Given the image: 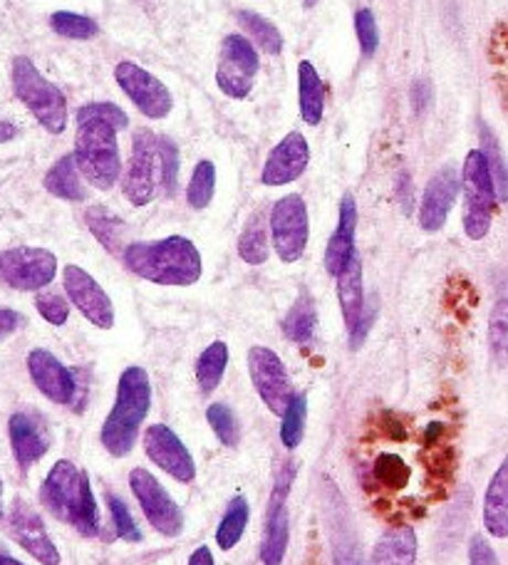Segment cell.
Segmentation results:
<instances>
[{"label": "cell", "instance_id": "obj_1", "mask_svg": "<svg viewBox=\"0 0 508 565\" xmlns=\"http://www.w3.org/2000/svg\"><path fill=\"white\" fill-rule=\"evenodd\" d=\"M131 274L157 286H194L201 278V254L187 236H167L149 244H129L121 254Z\"/></svg>", "mask_w": 508, "mask_h": 565}, {"label": "cell", "instance_id": "obj_51", "mask_svg": "<svg viewBox=\"0 0 508 565\" xmlns=\"http://www.w3.org/2000/svg\"><path fill=\"white\" fill-rule=\"evenodd\" d=\"M189 565H216V563H213V553L209 546H199L194 553H191Z\"/></svg>", "mask_w": 508, "mask_h": 565}, {"label": "cell", "instance_id": "obj_5", "mask_svg": "<svg viewBox=\"0 0 508 565\" xmlns=\"http://www.w3.org/2000/svg\"><path fill=\"white\" fill-rule=\"evenodd\" d=\"M13 93L50 135L65 132L67 99L63 89L50 83L30 57L20 55L13 60Z\"/></svg>", "mask_w": 508, "mask_h": 565}, {"label": "cell", "instance_id": "obj_23", "mask_svg": "<svg viewBox=\"0 0 508 565\" xmlns=\"http://www.w3.org/2000/svg\"><path fill=\"white\" fill-rule=\"evenodd\" d=\"M484 529L494 539H508V457L496 469L486 489Z\"/></svg>", "mask_w": 508, "mask_h": 565}, {"label": "cell", "instance_id": "obj_50", "mask_svg": "<svg viewBox=\"0 0 508 565\" xmlns=\"http://www.w3.org/2000/svg\"><path fill=\"white\" fill-rule=\"evenodd\" d=\"M20 322H23L20 312L10 308H0V342L13 335V332L20 328Z\"/></svg>", "mask_w": 508, "mask_h": 565}, {"label": "cell", "instance_id": "obj_30", "mask_svg": "<svg viewBox=\"0 0 508 565\" xmlns=\"http://www.w3.org/2000/svg\"><path fill=\"white\" fill-rule=\"evenodd\" d=\"M268 224L263 211H256L243 226L241 236H239V256L246 260L248 266H261L266 264L271 256V246H268Z\"/></svg>", "mask_w": 508, "mask_h": 565}, {"label": "cell", "instance_id": "obj_53", "mask_svg": "<svg viewBox=\"0 0 508 565\" xmlns=\"http://www.w3.org/2000/svg\"><path fill=\"white\" fill-rule=\"evenodd\" d=\"M0 565H23V563L15 561V558H10V556H6V553H0Z\"/></svg>", "mask_w": 508, "mask_h": 565}, {"label": "cell", "instance_id": "obj_2", "mask_svg": "<svg viewBox=\"0 0 508 565\" xmlns=\"http://www.w3.org/2000/svg\"><path fill=\"white\" fill-rule=\"evenodd\" d=\"M40 499L55 519L70 523L83 536L93 539L99 533V513L93 487H89L87 473L80 471L73 461L63 459L50 469Z\"/></svg>", "mask_w": 508, "mask_h": 565}, {"label": "cell", "instance_id": "obj_40", "mask_svg": "<svg viewBox=\"0 0 508 565\" xmlns=\"http://www.w3.org/2000/svg\"><path fill=\"white\" fill-rule=\"evenodd\" d=\"M305 417H308V399L305 395H296L283 415V427H281V439L283 447L296 449L303 441V431H305Z\"/></svg>", "mask_w": 508, "mask_h": 565}, {"label": "cell", "instance_id": "obj_36", "mask_svg": "<svg viewBox=\"0 0 508 565\" xmlns=\"http://www.w3.org/2000/svg\"><path fill=\"white\" fill-rule=\"evenodd\" d=\"M50 28H53L60 38L67 40H93L99 33L97 20L80 13H70V10H57V13L50 15Z\"/></svg>", "mask_w": 508, "mask_h": 565}, {"label": "cell", "instance_id": "obj_44", "mask_svg": "<svg viewBox=\"0 0 508 565\" xmlns=\"http://www.w3.org/2000/svg\"><path fill=\"white\" fill-rule=\"evenodd\" d=\"M109 503V513H112V523H115V533L121 541H129V543H137L141 541V531L137 529L135 519H131L129 509L125 507V501L117 499L115 493H109L107 497Z\"/></svg>", "mask_w": 508, "mask_h": 565}, {"label": "cell", "instance_id": "obj_48", "mask_svg": "<svg viewBox=\"0 0 508 565\" xmlns=\"http://www.w3.org/2000/svg\"><path fill=\"white\" fill-rule=\"evenodd\" d=\"M469 565H501L491 543L484 536H474L469 543Z\"/></svg>", "mask_w": 508, "mask_h": 565}, {"label": "cell", "instance_id": "obj_22", "mask_svg": "<svg viewBox=\"0 0 508 565\" xmlns=\"http://www.w3.org/2000/svg\"><path fill=\"white\" fill-rule=\"evenodd\" d=\"M10 447H13L15 461L23 469H30L35 461H40L50 449V439L43 429V424L33 419L25 412H15L8 422Z\"/></svg>", "mask_w": 508, "mask_h": 565}, {"label": "cell", "instance_id": "obj_28", "mask_svg": "<svg viewBox=\"0 0 508 565\" xmlns=\"http://www.w3.org/2000/svg\"><path fill=\"white\" fill-rule=\"evenodd\" d=\"M338 298L342 308V318L348 330H352L354 322H358L360 312L364 308V290H362V264L358 254L348 264V268L338 276Z\"/></svg>", "mask_w": 508, "mask_h": 565}, {"label": "cell", "instance_id": "obj_45", "mask_svg": "<svg viewBox=\"0 0 508 565\" xmlns=\"http://www.w3.org/2000/svg\"><path fill=\"white\" fill-rule=\"evenodd\" d=\"M35 308L40 316H43L50 326H65L67 318H70V306L67 300L60 296V292H38L35 298Z\"/></svg>", "mask_w": 508, "mask_h": 565}, {"label": "cell", "instance_id": "obj_13", "mask_svg": "<svg viewBox=\"0 0 508 565\" xmlns=\"http://www.w3.org/2000/svg\"><path fill=\"white\" fill-rule=\"evenodd\" d=\"M248 372L251 382L261 399L266 402V407L273 415H286L288 405L296 397V390L290 385L288 370L283 365V360L271 348L256 345L248 350Z\"/></svg>", "mask_w": 508, "mask_h": 565}, {"label": "cell", "instance_id": "obj_12", "mask_svg": "<svg viewBox=\"0 0 508 565\" xmlns=\"http://www.w3.org/2000/svg\"><path fill=\"white\" fill-rule=\"evenodd\" d=\"M129 487L135 493L141 511H145L147 521L159 531L161 536L177 539L184 531V513L177 507V501L169 497L167 489L157 481L155 473L147 469H131L129 471Z\"/></svg>", "mask_w": 508, "mask_h": 565}, {"label": "cell", "instance_id": "obj_39", "mask_svg": "<svg viewBox=\"0 0 508 565\" xmlns=\"http://www.w3.org/2000/svg\"><path fill=\"white\" fill-rule=\"evenodd\" d=\"M372 473H374V479H378L380 487L392 489V491L404 489L412 479V469L406 467L404 459L398 457V454H380V457L374 459Z\"/></svg>", "mask_w": 508, "mask_h": 565}, {"label": "cell", "instance_id": "obj_37", "mask_svg": "<svg viewBox=\"0 0 508 565\" xmlns=\"http://www.w3.org/2000/svg\"><path fill=\"white\" fill-rule=\"evenodd\" d=\"M481 151H484L486 161H489L491 179H494V186H496V196H499V201H508V167L504 161L499 141H496L494 132L484 122H481Z\"/></svg>", "mask_w": 508, "mask_h": 565}, {"label": "cell", "instance_id": "obj_4", "mask_svg": "<svg viewBox=\"0 0 508 565\" xmlns=\"http://www.w3.org/2000/svg\"><path fill=\"white\" fill-rule=\"evenodd\" d=\"M75 161L80 174L99 191H107L117 184L121 159L117 129L102 122L97 117H77L75 137Z\"/></svg>", "mask_w": 508, "mask_h": 565}, {"label": "cell", "instance_id": "obj_31", "mask_svg": "<svg viewBox=\"0 0 508 565\" xmlns=\"http://www.w3.org/2000/svg\"><path fill=\"white\" fill-rule=\"evenodd\" d=\"M226 365H229L226 342L216 340L201 352L199 360H197V382H199L203 395H211V392L221 385Z\"/></svg>", "mask_w": 508, "mask_h": 565}, {"label": "cell", "instance_id": "obj_10", "mask_svg": "<svg viewBox=\"0 0 508 565\" xmlns=\"http://www.w3.org/2000/svg\"><path fill=\"white\" fill-rule=\"evenodd\" d=\"M57 276V256L47 248L0 250V280L15 290H43Z\"/></svg>", "mask_w": 508, "mask_h": 565}, {"label": "cell", "instance_id": "obj_6", "mask_svg": "<svg viewBox=\"0 0 508 565\" xmlns=\"http://www.w3.org/2000/svg\"><path fill=\"white\" fill-rule=\"evenodd\" d=\"M462 194H464V231L472 241H481L489 236L494 206H496V186L491 179L489 161L481 149H472L464 159L462 171Z\"/></svg>", "mask_w": 508, "mask_h": 565}, {"label": "cell", "instance_id": "obj_26", "mask_svg": "<svg viewBox=\"0 0 508 565\" xmlns=\"http://www.w3.org/2000/svg\"><path fill=\"white\" fill-rule=\"evenodd\" d=\"M85 224L93 231V236L99 241L102 248L109 254H125V238H127V224L117 214H112L107 206H89L85 211Z\"/></svg>", "mask_w": 508, "mask_h": 565}, {"label": "cell", "instance_id": "obj_42", "mask_svg": "<svg viewBox=\"0 0 508 565\" xmlns=\"http://www.w3.org/2000/svg\"><path fill=\"white\" fill-rule=\"evenodd\" d=\"M207 419L211 424L213 434L221 439L223 447H236L239 424H236V417H233V412L226 405H211L207 409Z\"/></svg>", "mask_w": 508, "mask_h": 565}, {"label": "cell", "instance_id": "obj_19", "mask_svg": "<svg viewBox=\"0 0 508 565\" xmlns=\"http://www.w3.org/2000/svg\"><path fill=\"white\" fill-rule=\"evenodd\" d=\"M462 189V179L456 177L454 167H442L436 174L430 179V184L424 189L422 196V206H420V226L424 231H434L444 228L446 218L452 214V206L456 196H459Z\"/></svg>", "mask_w": 508, "mask_h": 565}, {"label": "cell", "instance_id": "obj_16", "mask_svg": "<svg viewBox=\"0 0 508 565\" xmlns=\"http://www.w3.org/2000/svg\"><path fill=\"white\" fill-rule=\"evenodd\" d=\"M145 451L161 471H167L177 481L191 483L197 479L194 457L167 424H151L145 431Z\"/></svg>", "mask_w": 508, "mask_h": 565}, {"label": "cell", "instance_id": "obj_41", "mask_svg": "<svg viewBox=\"0 0 508 565\" xmlns=\"http://www.w3.org/2000/svg\"><path fill=\"white\" fill-rule=\"evenodd\" d=\"M157 147L161 164V186H165L167 196H174L179 184V149L169 137H157Z\"/></svg>", "mask_w": 508, "mask_h": 565}, {"label": "cell", "instance_id": "obj_20", "mask_svg": "<svg viewBox=\"0 0 508 565\" xmlns=\"http://www.w3.org/2000/svg\"><path fill=\"white\" fill-rule=\"evenodd\" d=\"M10 531H13V539L35 561H40L43 565H60L57 546L53 543V539L47 536L43 519H40L28 503L15 501L13 511H10Z\"/></svg>", "mask_w": 508, "mask_h": 565}, {"label": "cell", "instance_id": "obj_14", "mask_svg": "<svg viewBox=\"0 0 508 565\" xmlns=\"http://www.w3.org/2000/svg\"><path fill=\"white\" fill-rule=\"evenodd\" d=\"M115 79L121 93L131 99V105L145 117L165 119L174 109V97H171L169 87L159 77L151 75L149 70L129 63V60L115 67Z\"/></svg>", "mask_w": 508, "mask_h": 565}, {"label": "cell", "instance_id": "obj_21", "mask_svg": "<svg viewBox=\"0 0 508 565\" xmlns=\"http://www.w3.org/2000/svg\"><path fill=\"white\" fill-rule=\"evenodd\" d=\"M354 231H358V204H354L352 194H345L340 201L338 228L325 248V270L332 278H338L354 258Z\"/></svg>", "mask_w": 508, "mask_h": 565}, {"label": "cell", "instance_id": "obj_8", "mask_svg": "<svg viewBox=\"0 0 508 565\" xmlns=\"http://www.w3.org/2000/svg\"><path fill=\"white\" fill-rule=\"evenodd\" d=\"M293 479H296V467L286 461L276 473V483H273L268 511H266V526H263L261 539V561L263 565H281L286 558L288 541H290V519H288V497Z\"/></svg>", "mask_w": 508, "mask_h": 565}, {"label": "cell", "instance_id": "obj_24", "mask_svg": "<svg viewBox=\"0 0 508 565\" xmlns=\"http://www.w3.org/2000/svg\"><path fill=\"white\" fill-rule=\"evenodd\" d=\"M370 565H416V533L412 526H390L372 551Z\"/></svg>", "mask_w": 508, "mask_h": 565}, {"label": "cell", "instance_id": "obj_33", "mask_svg": "<svg viewBox=\"0 0 508 565\" xmlns=\"http://www.w3.org/2000/svg\"><path fill=\"white\" fill-rule=\"evenodd\" d=\"M248 516H251V509L246 499L236 497L229 503V509L223 513V519L216 529V546L221 551H231L239 546V541L243 539V531L248 526Z\"/></svg>", "mask_w": 508, "mask_h": 565}, {"label": "cell", "instance_id": "obj_11", "mask_svg": "<svg viewBox=\"0 0 508 565\" xmlns=\"http://www.w3.org/2000/svg\"><path fill=\"white\" fill-rule=\"evenodd\" d=\"M161 174L157 137L149 129H139L131 139V159L127 174L121 179V194L131 206H147L157 194V181Z\"/></svg>", "mask_w": 508, "mask_h": 565}, {"label": "cell", "instance_id": "obj_17", "mask_svg": "<svg viewBox=\"0 0 508 565\" xmlns=\"http://www.w3.org/2000/svg\"><path fill=\"white\" fill-rule=\"evenodd\" d=\"M28 372L35 387L55 405H73L77 395V380L73 370H67L53 352L35 348L28 355Z\"/></svg>", "mask_w": 508, "mask_h": 565}, {"label": "cell", "instance_id": "obj_34", "mask_svg": "<svg viewBox=\"0 0 508 565\" xmlns=\"http://www.w3.org/2000/svg\"><path fill=\"white\" fill-rule=\"evenodd\" d=\"M283 332H286V338L290 342H298V345L310 342L315 332V300L308 292H303V296H298V300L293 302L286 320H283Z\"/></svg>", "mask_w": 508, "mask_h": 565}, {"label": "cell", "instance_id": "obj_32", "mask_svg": "<svg viewBox=\"0 0 508 565\" xmlns=\"http://www.w3.org/2000/svg\"><path fill=\"white\" fill-rule=\"evenodd\" d=\"M239 25L243 33L251 38V43H256L266 55H278L283 50V35L281 30L271 23L268 18H263L253 10H239L236 13Z\"/></svg>", "mask_w": 508, "mask_h": 565}, {"label": "cell", "instance_id": "obj_18", "mask_svg": "<svg viewBox=\"0 0 508 565\" xmlns=\"http://www.w3.org/2000/svg\"><path fill=\"white\" fill-rule=\"evenodd\" d=\"M310 164L308 139L300 132H290L283 137L276 149L271 151L263 167L261 181L266 186H286L303 177V171Z\"/></svg>", "mask_w": 508, "mask_h": 565}, {"label": "cell", "instance_id": "obj_38", "mask_svg": "<svg viewBox=\"0 0 508 565\" xmlns=\"http://www.w3.org/2000/svg\"><path fill=\"white\" fill-rule=\"evenodd\" d=\"M489 348L499 367H508V300L496 302L489 318Z\"/></svg>", "mask_w": 508, "mask_h": 565}, {"label": "cell", "instance_id": "obj_29", "mask_svg": "<svg viewBox=\"0 0 508 565\" xmlns=\"http://www.w3.org/2000/svg\"><path fill=\"white\" fill-rule=\"evenodd\" d=\"M330 511V529H332V558L335 565H364L362 553L358 548V541L352 536L350 513L342 507H328Z\"/></svg>", "mask_w": 508, "mask_h": 565}, {"label": "cell", "instance_id": "obj_43", "mask_svg": "<svg viewBox=\"0 0 508 565\" xmlns=\"http://www.w3.org/2000/svg\"><path fill=\"white\" fill-rule=\"evenodd\" d=\"M354 33H358L362 55H374L380 47V28L378 20H374V13L370 8H360L354 13Z\"/></svg>", "mask_w": 508, "mask_h": 565}, {"label": "cell", "instance_id": "obj_27", "mask_svg": "<svg viewBox=\"0 0 508 565\" xmlns=\"http://www.w3.org/2000/svg\"><path fill=\"white\" fill-rule=\"evenodd\" d=\"M77 169V161L75 154H65L60 157L50 171L45 174V189L50 194L57 196V199H65V201H83L87 196V191L83 186V179H80Z\"/></svg>", "mask_w": 508, "mask_h": 565}, {"label": "cell", "instance_id": "obj_3", "mask_svg": "<svg viewBox=\"0 0 508 565\" xmlns=\"http://www.w3.org/2000/svg\"><path fill=\"white\" fill-rule=\"evenodd\" d=\"M151 407V382L147 370L137 365L127 367L121 372L117 382V399L115 407L102 424V447H105L112 457H127L135 449L137 431L141 422L149 415Z\"/></svg>", "mask_w": 508, "mask_h": 565}, {"label": "cell", "instance_id": "obj_52", "mask_svg": "<svg viewBox=\"0 0 508 565\" xmlns=\"http://www.w3.org/2000/svg\"><path fill=\"white\" fill-rule=\"evenodd\" d=\"M18 137V127L13 122H0V145Z\"/></svg>", "mask_w": 508, "mask_h": 565}, {"label": "cell", "instance_id": "obj_35", "mask_svg": "<svg viewBox=\"0 0 508 565\" xmlns=\"http://www.w3.org/2000/svg\"><path fill=\"white\" fill-rule=\"evenodd\" d=\"M213 191H216V167H213L209 159H201L194 167V174H191L187 186L189 206L203 211L211 204Z\"/></svg>", "mask_w": 508, "mask_h": 565}, {"label": "cell", "instance_id": "obj_46", "mask_svg": "<svg viewBox=\"0 0 508 565\" xmlns=\"http://www.w3.org/2000/svg\"><path fill=\"white\" fill-rule=\"evenodd\" d=\"M77 117H97L102 122H107L121 132V129H127L129 125V117L121 107H117L115 103H89L85 107L77 109Z\"/></svg>", "mask_w": 508, "mask_h": 565}, {"label": "cell", "instance_id": "obj_47", "mask_svg": "<svg viewBox=\"0 0 508 565\" xmlns=\"http://www.w3.org/2000/svg\"><path fill=\"white\" fill-rule=\"evenodd\" d=\"M378 310H380L378 298L372 296L370 300H364V308L360 312L358 322H354L352 330H348L350 332V350H360L364 345V340H368L374 320H378Z\"/></svg>", "mask_w": 508, "mask_h": 565}, {"label": "cell", "instance_id": "obj_49", "mask_svg": "<svg viewBox=\"0 0 508 565\" xmlns=\"http://www.w3.org/2000/svg\"><path fill=\"white\" fill-rule=\"evenodd\" d=\"M430 105H432V83H430V79H424V77L414 79V83H412V107H414V113L422 115V113H426V107H430Z\"/></svg>", "mask_w": 508, "mask_h": 565}, {"label": "cell", "instance_id": "obj_9", "mask_svg": "<svg viewBox=\"0 0 508 565\" xmlns=\"http://www.w3.org/2000/svg\"><path fill=\"white\" fill-rule=\"evenodd\" d=\"M258 75L256 45L243 35H226L221 43L216 85L231 99H246Z\"/></svg>", "mask_w": 508, "mask_h": 565}, {"label": "cell", "instance_id": "obj_15", "mask_svg": "<svg viewBox=\"0 0 508 565\" xmlns=\"http://www.w3.org/2000/svg\"><path fill=\"white\" fill-rule=\"evenodd\" d=\"M65 292L73 306L93 322V326L109 330L115 326V306H112L105 288L80 266H65L63 270Z\"/></svg>", "mask_w": 508, "mask_h": 565}, {"label": "cell", "instance_id": "obj_55", "mask_svg": "<svg viewBox=\"0 0 508 565\" xmlns=\"http://www.w3.org/2000/svg\"><path fill=\"white\" fill-rule=\"evenodd\" d=\"M303 3H305V6H308V8H313L315 3H318V0H303Z\"/></svg>", "mask_w": 508, "mask_h": 565}, {"label": "cell", "instance_id": "obj_25", "mask_svg": "<svg viewBox=\"0 0 508 565\" xmlns=\"http://www.w3.org/2000/svg\"><path fill=\"white\" fill-rule=\"evenodd\" d=\"M298 103L305 125H320L325 115V87L322 77L310 60H300L298 65Z\"/></svg>", "mask_w": 508, "mask_h": 565}, {"label": "cell", "instance_id": "obj_54", "mask_svg": "<svg viewBox=\"0 0 508 565\" xmlns=\"http://www.w3.org/2000/svg\"><path fill=\"white\" fill-rule=\"evenodd\" d=\"M0 519H3V479H0Z\"/></svg>", "mask_w": 508, "mask_h": 565}, {"label": "cell", "instance_id": "obj_7", "mask_svg": "<svg viewBox=\"0 0 508 565\" xmlns=\"http://www.w3.org/2000/svg\"><path fill=\"white\" fill-rule=\"evenodd\" d=\"M268 226L273 248H276V256L283 264H296V260H300L310 236L308 206H305L303 196L288 194L278 199L271 209Z\"/></svg>", "mask_w": 508, "mask_h": 565}]
</instances>
